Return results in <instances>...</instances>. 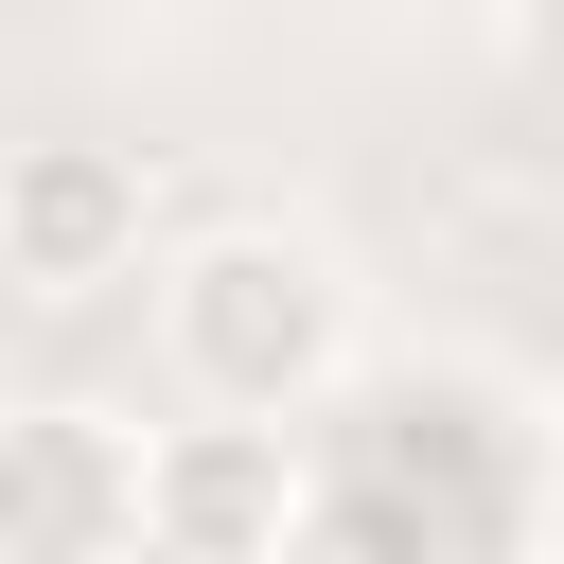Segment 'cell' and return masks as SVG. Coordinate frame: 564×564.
Listing matches in <instances>:
<instances>
[{"label": "cell", "instance_id": "obj_1", "mask_svg": "<svg viewBox=\"0 0 564 564\" xmlns=\"http://www.w3.org/2000/svg\"><path fill=\"white\" fill-rule=\"evenodd\" d=\"M564 546V423L511 370L370 352L300 423V564H546Z\"/></svg>", "mask_w": 564, "mask_h": 564}, {"label": "cell", "instance_id": "obj_2", "mask_svg": "<svg viewBox=\"0 0 564 564\" xmlns=\"http://www.w3.org/2000/svg\"><path fill=\"white\" fill-rule=\"evenodd\" d=\"M141 317H159V388H176V423H317L352 370H370V335H352V264L317 247V229H282V212H212V229H176L159 247V282H141Z\"/></svg>", "mask_w": 564, "mask_h": 564}, {"label": "cell", "instance_id": "obj_3", "mask_svg": "<svg viewBox=\"0 0 564 564\" xmlns=\"http://www.w3.org/2000/svg\"><path fill=\"white\" fill-rule=\"evenodd\" d=\"M159 159L141 141H88V123H53V141H0V282L35 300V317H88V300H123V282H159Z\"/></svg>", "mask_w": 564, "mask_h": 564}, {"label": "cell", "instance_id": "obj_4", "mask_svg": "<svg viewBox=\"0 0 564 564\" xmlns=\"http://www.w3.org/2000/svg\"><path fill=\"white\" fill-rule=\"evenodd\" d=\"M141 546V423L88 388L0 405V564H123Z\"/></svg>", "mask_w": 564, "mask_h": 564}, {"label": "cell", "instance_id": "obj_5", "mask_svg": "<svg viewBox=\"0 0 564 564\" xmlns=\"http://www.w3.org/2000/svg\"><path fill=\"white\" fill-rule=\"evenodd\" d=\"M141 564H300V441L282 423H141Z\"/></svg>", "mask_w": 564, "mask_h": 564}, {"label": "cell", "instance_id": "obj_6", "mask_svg": "<svg viewBox=\"0 0 564 564\" xmlns=\"http://www.w3.org/2000/svg\"><path fill=\"white\" fill-rule=\"evenodd\" d=\"M476 53H494V88H529V106H564V18H494Z\"/></svg>", "mask_w": 564, "mask_h": 564}, {"label": "cell", "instance_id": "obj_7", "mask_svg": "<svg viewBox=\"0 0 564 564\" xmlns=\"http://www.w3.org/2000/svg\"><path fill=\"white\" fill-rule=\"evenodd\" d=\"M546 564H564V546H546Z\"/></svg>", "mask_w": 564, "mask_h": 564}]
</instances>
